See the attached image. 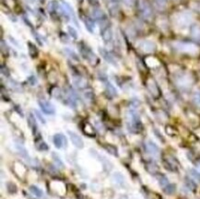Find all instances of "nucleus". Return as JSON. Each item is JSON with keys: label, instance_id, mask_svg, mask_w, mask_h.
I'll return each mask as SVG.
<instances>
[{"label": "nucleus", "instance_id": "51", "mask_svg": "<svg viewBox=\"0 0 200 199\" xmlns=\"http://www.w3.org/2000/svg\"><path fill=\"white\" fill-rule=\"evenodd\" d=\"M29 3H35L36 2V0H27Z\"/></svg>", "mask_w": 200, "mask_h": 199}, {"label": "nucleus", "instance_id": "18", "mask_svg": "<svg viewBox=\"0 0 200 199\" xmlns=\"http://www.w3.org/2000/svg\"><path fill=\"white\" fill-rule=\"evenodd\" d=\"M83 22L84 25L87 29V31L90 33H94V30H95V24L92 19L89 18V17H84L83 18Z\"/></svg>", "mask_w": 200, "mask_h": 199}, {"label": "nucleus", "instance_id": "14", "mask_svg": "<svg viewBox=\"0 0 200 199\" xmlns=\"http://www.w3.org/2000/svg\"><path fill=\"white\" fill-rule=\"evenodd\" d=\"M107 7L112 16H116L118 13L117 0H107Z\"/></svg>", "mask_w": 200, "mask_h": 199}, {"label": "nucleus", "instance_id": "31", "mask_svg": "<svg viewBox=\"0 0 200 199\" xmlns=\"http://www.w3.org/2000/svg\"><path fill=\"white\" fill-rule=\"evenodd\" d=\"M51 93H52L54 98L58 99V100H60L62 98V96H63V93H62V91H61V89L59 88H54Z\"/></svg>", "mask_w": 200, "mask_h": 199}, {"label": "nucleus", "instance_id": "4", "mask_svg": "<svg viewBox=\"0 0 200 199\" xmlns=\"http://www.w3.org/2000/svg\"><path fill=\"white\" fill-rule=\"evenodd\" d=\"M193 21V16L190 12H182L175 16L174 22L179 27H186Z\"/></svg>", "mask_w": 200, "mask_h": 199}, {"label": "nucleus", "instance_id": "20", "mask_svg": "<svg viewBox=\"0 0 200 199\" xmlns=\"http://www.w3.org/2000/svg\"><path fill=\"white\" fill-rule=\"evenodd\" d=\"M105 89H106V93H107V95H109L110 97L113 98V97L117 96V90H116V89L115 88V86H114L111 82H109V81L106 82Z\"/></svg>", "mask_w": 200, "mask_h": 199}, {"label": "nucleus", "instance_id": "45", "mask_svg": "<svg viewBox=\"0 0 200 199\" xmlns=\"http://www.w3.org/2000/svg\"><path fill=\"white\" fill-rule=\"evenodd\" d=\"M135 0H123L124 4L127 6H133L135 5Z\"/></svg>", "mask_w": 200, "mask_h": 199}, {"label": "nucleus", "instance_id": "27", "mask_svg": "<svg viewBox=\"0 0 200 199\" xmlns=\"http://www.w3.org/2000/svg\"><path fill=\"white\" fill-rule=\"evenodd\" d=\"M146 64H147V66H149V67H156V66L160 65V62L155 57L149 56V57H148L146 59Z\"/></svg>", "mask_w": 200, "mask_h": 199}, {"label": "nucleus", "instance_id": "10", "mask_svg": "<svg viewBox=\"0 0 200 199\" xmlns=\"http://www.w3.org/2000/svg\"><path fill=\"white\" fill-rule=\"evenodd\" d=\"M139 48L145 53H152L156 49V44L150 40H145L139 44Z\"/></svg>", "mask_w": 200, "mask_h": 199}, {"label": "nucleus", "instance_id": "39", "mask_svg": "<svg viewBox=\"0 0 200 199\" xmlns=\"http://www.w3.org/2000/svg\"><path fill=\"white\" fill-rule=\"evenodd\" d=\"M17 149L19 150V154L22 156V157H24V158H28V153H27V151H26V149L24 148V147H20V146H17Z\"/></svg>", "mask_w": 200, "mask_h": 199}, {"label": "nucleus", "instance_id": "44", "mask_svg": "<svg viewBox=\"0 0 200 199\" xmlns=\"http://www.w3.org/2000/svg\"><path fill=\"white\" fill-rule=\"evenodd\" d=\"M29 82H30V84H31V85L34 86V85H36V84H37V79H36V77H35L31 76V77H29Z\"/></svg>", "mask_w": 200, "mask_h": 199}, {"label": "nucleus", "instance_id": "30", "mask_svg": "<svg viewBox=\"0 0 200 199\" xmlns=\"http://www.w3.org/2000/svg\"><path fill=\"white\" fill-rule=\"evenodd\" d=\"M67 31H68V34L70 37H72L74 40H77L78 38V34H77V30L72 27V26H67Z\"/></svg>", "mask_w": 200, "mask_h": 199}, {"label": "nucleus", "instance_id": "22", "mask_svg": "<svg viewBox=\"0 0 200 199\" xmlns=\"http://www.w3.org/2000/svg\"><path fill=\"white\" fill-rule=\"evenodd\" d=\"M28 50H29V55L32 58H36L38 56L39 51H38L36 45L34 44H32L31 42H28Z\"/></svg>", "mask_w": 200, "mask_h": 199}, {"label": "nucleus", "instance_id": "49", "mask_svg": "<svg viewBox=\"0 0 200 199\" xmlns=\"http://www.w3.org/2000/svg\"><path fill=\"white\" fill-rule=\"evenodd\" d=\"M89 1H90V2L91 4H93V5H94V4H97V3H98V0H89Z\"/></svg>", "mask_w": 200, "mask_h": 199}, {"label": "nucleus", "instance_id": "19", "mask_svg": "<svg viewBox=\"0 0 200 199\" xmlns=\"http://www.w3.org/2000/svg\"><path fill=\"white\" fill-rule=\"evenodd\" d=\"M28 125H29V127L31 128V130L32 131L33 134L37 132V130H38L37 122H36V119L34 117V114H32L31 113L29 114V115H28Z\"/></svg>", "mask_w": 200, "mask_h": 199}, {"label": "nucleus", "instance_id": "25", "mask_svg": "<svg viewBox=\"0 0 200 199\" xmlns=\"http://www.w3.org/2000/svg\"><path fill=\"white\" fill-rule=\"evenodd\" d=\"M14 170L17 172V174L19 175V176H21V177L24 176L25 173H26V168L24 167L23 164L19 163V162H15V164H14Z\"/></svg>", "mask_w": 200, "mask_h": 199}, {"label": "nucleus", "instance_id": "36", "mask_svg": "<svg viewBox=\"0 0 200 199\" xmlns=\"http://www.w3.org/2000/svg\"><path fill=\"white\" fill-rule=\"evenodd\" d=\"M190 175H191L195 180H197L198 182H199L200 183V172L198 171H197V170H195V169H191V170H190Z\"/></svg>", "mask_w": 200, "mask_h": 199}, {"label": "nucleus", "instance_id": "8", "mask_svg": "<svg viewBox=\"0 0 200 199\" xmlns=\"http://www.w3.org/2000/svg\"><path fill=\"white\" fill-rule=\"evenodd\" d=\"M99 52L101 54V56H102V58L109 64H111L112 66H118V63L115 59V57H114V56L106 49H103V48H100L99 49Z\"/></svg>", "mask_w": 200, "mask_h": 199}, {"label": "nucleus", "instance_id": "2", "mask_svg": "<svg viewBox=\"0 0 200 199\" xmlns=\"http://www.w3.org/2000/svg\"><path fill=\"white\" fill-rule=\"evenodd\" d=\"M173 47L182 53H185L188 55H192L195 56L197 54H198L199 52V48L194 44H190V43H182V42H174L173 44Z\"/></svg>", "mask_w": 200, "mask_h": 199}, {"label": "nucleus", "instance_id": "48", "mask_svg": "<svg viewBox=\"0 0 200 199\" xmlns=\"http://www.w3.org/2000/svg\"><path fill=\"white\" fill-rule=\"evenodd\" d=\"M6 3L9 6H14V1H13V0H6Z\"/></svg>", "mask_w": 200, "mask_h": 199}, {"label": "nucleus", "instance_id": "42", "mask_svg": "<svg viewBox=\"0 0 200 199\" xmlns=\"http://www.w3.org/2000/svg\"><path fill=\"white\" fill-rule=\"evenodd\" d=\"M186 186H187L189 189L194 190V189L196 188V184H195L192 180H190V179H186Z\"/></svg>", "mask_w": 200, "mask_h": 199}, {"label": "nucleus", "instance_id": "23", "mask_svg": "<svg viewBox=\"0 0 200 199\" xmlns=\"http://www.w3.org/2000/svg\"><path fill=\"white\" fill-rule=\"evenodd\" d=\"M29 190H30V192H31L34 197H38V198L44 197V192H43V190L40 189L38 186H36V185H31V186L29 187Z\"/></svg>", "mask_w": 200, "mask_h": 199}, {"label": "nucleus", "instance_id": "53", "mask_svg": "<svg viewBox=\"0 0 200 199\" xmlns=\"http://www.w3.org/2000/svg\"><path fill=\"white\" fill-rule=\"evenodd\" d=\"M197 133H198V135L200 136V129H199V130H198V132H197Z\"/></svg>", "mask_w": 200, "mask_h": 199}, {"label": "nucleus", "instance_id": "50", "mask_svg": "<svg viewBox=\"0 0 200 199\" xmlns=\"http://www.w3.org/2000/svg\"><path fill=\"white\" fill-rule=\"evenodd\" d=\"M119 199H128V197H127V196L123 195V196H121V197H120V198H119Z\"/></svg>", "mask_w": 200, "mask_h": 199}, {"label": "nucleus", "instance_id": "7", "mask_svg": "<svg viewBox=\"0 0 200 199\" xmlns=\"http://www.w3.org/2000/svg\"><path fill=\"white\" fill-rule=\"evenodd\" d=\"M102 31H101V35L102 40L105 43H111L113 41L114 38V32L113 30L111 28V26H107V25H102Z\"/></svg>", "mask_w": 200, "mask_h": 199}, {"label": "nucleus", "instance_id": "52", "mask_svg": "<svg viewBox=\"0 0 200 199\" xmlns=\"http://www.w3.org/2000/svg\"><path fill=\"white\" fill-rule=\"evenodd\" d=\"M198 169L200 170V160L198 162Z\"/></svg>", "mask_w": 200, "mask_h": 199}, {"label": "nucleus", "instance_id": "11", "mask_svg": "<svg viewBox=\"0 0 200 199\" xmlns=\"http://www.w3.org/2000/svg\"><path fill=\"white\" fill-rule=\"evenodd\" d=\"M146 147H147V150L149 154H151L153 157H158L159 154H160V148L159 147L151 140H148L147 141L146 143Z\"/></svg>", "mask_w": 200, "mask_h": 199}, {"label": "nucleus", "instance_id": "41", "mask_svg": "<svg viewBox=\"0 0 200 199\" xmlns=\"http://www.w3.org/2000/svg\"><path fill=\"white\" fill-rule=\"evenodd\" d=\"M34 114H36V117L39 119V121H40V122H41L43 125H45V124H46V121H45V119L44 118V116H43V115H42V114H40L38 111H37V110H35V111H34Z\"/></svg>", "mask_w": 200, "mask_h": 199}, {"label": "nucleus", "instance_id": "21", "mask_svg": "<svg viewBox=\"0 0 200 199\" xmlns=\"http://www.w3.org/2000/svg\"><path fill=\"white\" fill-rule=\"evenodd\" d=\"M181 87H188L190 86V84L192 83V79L189 76L187 75H184L182 76L179 79H178V82H177Z\"/></svg>", "mask_w": 200, "mask_h": 199}, {"label": "nucleus", "instance_id": "47", "mask_svg": "<svg viewBox=\"0 0 200 199\" xmlns=\"http://www.w3.org/2000/svg\"><path fill=\"white\" fill-rule=\"evenodd\" d=\"M9 40H10V42H11V43H13V44H14V45H16V46H19V44H17L16 40H15V39H14L13 37L9 36Z\"/></svg>", "mask_w": 200, "mask_h": 199}, {"label": "nucleus", "instance_id": "33", "mask_svg": "<svg viewBox=\"0 0 200 199\" xmlns=\"http://www.w3.org/2000/svg\"><path fill=\"white\" fill-rule=\"evenodd\" d=\"M163 190H164L165 194H167V195H173V194L175 192V185H174V184H169L168 185H166V186L163 188Z\"/></svg>", "mask_w": 200, "mask_h": 199}, {"label": "nucleus", "instance_id": "28", "mask_svg": "<svg viewBox=\"0 0 200 199\" xmlns=\"http://www.w3.org/2000/svg\"><path fill=\"white\" fill-rule=\"evenodd\" d=\"M191 33H192V36L195 40L200 41V26H198V25L194 26L192 28Z\"/></svg>", "mask_w": 200, "mask_h": 199}, {"label": "nucleus", "instance_id": "43", "mask_svg": "<svg viewBox=\"0 0 200 199\" xmlns=\"http://www.w3.org/2000/svg\"><path fill=\"white\" fill-rule=\"evenodd\" d=\"M194 102H195V103L198 106H200V92H196L195 93V95H194Z\"/></svg>", "mask_w": 200, "mask_h": 199}, {"label": "nucleus", "instance_id": "16", "mask_svg": "<svg viewBox=\"0 0 200 199\" xmlns=\"http://www.w3.org/2000/svg\"><path fill=\"white\" fill-rule=\"evenodd\" d=\"M73 83L75 84L77 88H79V89L85 88L87 86V80L79 75L73 76Z\"/></svg>", "mask_w": 200, "mask_h": 199}, {"label": "nucleus", "instance_id": "40", "mask_svg": "<svg viewBox=\"0 0 200 199\" xmlns=\"http://www.w3.org/2000/svg\"><path fill=\"white\" fill-rule=\"evenodd\" d=\"M84 96H85V99H87L88 101H91L93 99V92L90 90V89H88L84 92Z\"/></svg>", "mask_w": 200, "mask_h": 199}, {"label": "nucleus", "instance_id": "12", "mask_svg": "<svg viewBox=\"0 0 200 199\" xmlns=\"http://www.w3.org/2000/svg\"><path fill=\"white\" fill-rule=\"evenodd\" d=\"M140 10H141V13L143 15V17L147 19H150L151 18V10H150V7L148 5V3L144 0H141L140 1Z\"/></svg>", "mask_w": 200, "mask_h": 199}, {"label": "nucleus", "instance_id": "9", "mask_svg": "<svg viewBox=\"0 0 200 199\" xmlns=\"http://www.w3.org/2000/svg\"><path fill=\"white\" fill-rule=\"evenodd\" d=\"M67 134L69 135V138H70L72 144L76 147H77V148H83L84 147V141L77 134L72 132V131H67Z\"/></svg>", "mask_w": 200, "mask_h": 199}, {"label": "nucleus", "instance_id": "6", "mask_svg": "<svg viewBox=\"0 0 200 199\" xmlns=\"http://www.w3.org/2000/svg\"><path fill=\"white\" fill-rule=\"evenodd\" d=\"M53 142L56 148L62 149L66 148L67 147V139L66 135H64L61 133H57L53 136Z\"/></svg>", "mask_w": 200, "mask_h": 199}, {"label": "nucleus", "instance_id": "15", "mask_svg": "<svg viewBox=\"0 0 200 199\" xmlns=\"http://www.w3.org/2000/svg\"><path fill=\"white\" fill-rule=\"evenodd\" d=\"M113 179L115 181V183L116 184H118L121 187H125L126 186V179L124 177V175L119 172H115L113 174Z\"/></svg>", "mask_w": 200, "mask_h": 199}, {"label": "nucleus", "instance_id": "35", "mask_svg": "<svg viewBox=\"0 0 200 199\" xmlns=\"http://www.w3.org/2000/svg\"><path fill=\"white\" fill-rule=\"evenodd\" d=\"M84 132L86 133L87 135H94V130L93 127L91 126V125H90L89 123H86L84 126Z\"/></svg>", "mask_w": 200, "mask_h": 199}, {"label": "nucleus", "instance_id": "1", "mask_svg": "<svg viewBox=\"0 0 200 199\" xmlns=\"http://www.w3.org/2000/svg\"><path fill=\"white\" fill-rule=\"evenodd\" d=\"M77 48H78V51L80 53V56L85 60H87L91 66H96L99 63V59H98L97 56L83 42H80L79 44H77Z\"/></svg>", "mask_w": 200, "mask_h": 199}, {"label": "nucleus", "instance_id": "29", "mask_svg": "<svg viewBox=\"0 0 200 199\" xmlns=\"http://www.w3.org/2000/svg\"><path fill=\"white\" fill-rule=\"evenodd\" d=\"M52 158H53L54 161L56 162V164L59 168H64V167H65V165H64V163H63V160L60 159V157H59L56 153L52 152Z\"/></svg>", "mask_w": 200, "mask_h": 199}, {"label": "nucleus", "instance_id": "24", "mask_svg": "<svg viewBox=\"0 0 200 199\" xmlns=\"http://www.w3.org/2000/svg\"><path fill=\"white\" fill-rule=\"evenodd\" d=\"M35 147L39 151H47L49 149V146L46 144L45 141H44L42 138H40L39 140H36L35 142Z\"/></svg>", "mask_w": 200, "mask_h": 199}, {"label": "nucleus", "instance_id": "37", "mask_svg": "<svg viewBox=\"0 0 200 199\" xmlns=\"http://www.w3.org/2000/svg\"><path fill=\"white\" fill-rule=\"evenodd\" d=\"M6 188H7V191H8L10 194L15 193V192L17 191V186H16V184H13V183H7V184H6Z\"/></svg>", "mask_w": 200, "mask_h": 199}, {"label": "nucleus", "instance_id": "34", "mask_svg": "<svg viewBox=\"0 0 200 199\" xmlns=\"http://www.w3.org/2000/svg\"><path fill=\"white\" fill-rule=\"evenodd\" d=\"M158 181H159V184H160V185L162 188H164L166 185H168V184H169V181H168L167 177H166V176H164V175H161V176H160V177L158 178Z\"/></svg>", "mask_w": 200, "mask_h": 199}, {"label": "nucleus", "instance_id": "32", "mask_svg": "<svg viewBox=\"0 0 200 199\" xmlns=\"http://www.w3.org/2000/svg\"><path fill=\"white\" fill-rule=\"evenodd\" d=\"M64 50H65L66 54H67L70 58L74 59L75 61H79V58H78V56H77V55L74 51H72V50H70V49H68V48H65Z\"/></svg>", "mask_w": 200, "mask_h": 199}, {"label": "nucleus", "instance_id": "13", "mask_svg": "<svg viewBox=\"0 0 200 199\" xmlns=\"http://www.w3.org/2000/svg\"><path fill=\"white\" fill-rule=\"evenodd\" d=\"M92 17H93V19H98L99 21H101L102 23V25L104 24V22L106 21V17H105V14L103 13V11L102 10V9H100V8H98V7H96V8H93L92 9Z\"/></svg>", "mask_w": 200, "mask_h": 199}, {"label": "nucleus", "instance_id": "26", "mask_svg": "<svg viewBox=\"0 0 200 199\" xmlns=\"http://www.w3.org/2000/svg\"><path fill=\"white\" fill-rule=\"evenodd\" d=\"M105 149L109 154H111V155H113L115 157H118V151H117V148H116L115 146L108 144V145L105 146Z\"/></svg>", "mask_w": 200, "mask_h": 199}, {"label": "nucleus", "instance_id": "38", "mask_svg": "<svg viewBox=\"0 0 200 199\" xmlns=\"http://www.w3.org/2000/svg\"><path fill=\"white\" fill-rule=\"evenodd\" d=\"M155 2H156V6H157L158 8L163 9V8H165V6H166V2H167V0H155Z\"/></svg>", "mask_w": 200, "mask_h": 199}, {"label": "nucleus", "instance_id": "5", "mask_svg": "<svg viewBox=\"0 0 200 199\" xmlns=\"http://www.w3.org/2000/svg\"><path fill=\"white\" fill-rule=\"evenodd\" d=\"M38 103H39V106H40L41 110L45 114L53 115V114H56V108L50 102H48L46 100H39Z\"/></svg>", "mask_w": 200, "mask_h": 199}, {"label": "nucleus", "instance_id": "46", "mask_svg": "<svg viewBox=\"0 0 200 199\" xmlns=\"http://www.w3.org/2000/svg\"><path fill=\"white\" fill-rule=\"evenodd\" d=\"M60 38H61V41H62V42H64V43H66V44L68 43V36L66 35L65 33H64V34L62 33V34L60 35Z\"/></svg>", "mask_w": 200, "mask_h": 199}, {"label": "nucleus", "instance_id": "3", "mask_svg": "<svg viewBox=\"0 0 200 199\" xmlns=\"http://www.w3.org/2000/svg\"><path fill=\"white\" fill-rule=\"evenodd\" d=\"M127 127L131 131H137L140 128L141 123L138 114L134 111V110H129L127 115Z\"/></svg>", "mask_w": 200, "mask_h": 199}, {"label": "nucleus", "instance_id": "17", "mask_svg": "<svg viewBox=\"0 0 200 199\" xmlns=\"http://www.w3.org/2000/svg\"><path fill=\"white\" fill-rule=\"evenodd\" d=\"M147 87H148V90L150 91V93L153 96L157 97L159 95V89H158V87H157V85H156V83H155V81L153 79L149 78L147 81Z\"/></svg>", "mask_w": 200, "mask_h": 199}]
</instances>
